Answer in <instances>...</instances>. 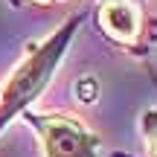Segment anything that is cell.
Returning a JSON list of instances; mask_svg holds the SVG:
<instances>
[{
	"label": "cell",
	"instance_id": "cell-4",
	"mask_svg": "<svg viewBox=\"0 0 157 157\" xmlns=\"http://www.w3.org/2000/svg\"><path fill=\"white\" fill-rule=\"evenodd\" d=\"M140 131H143L146 157H157V108L143 111V117H140Z\"/></svg>",
	"mask_w": 157,
	"mask_h": 157
},
{
	"label": "cell",
	"instance_id": "cell-1",
	"mask_svg": "<svg viewBox=\"0 0 157 157\" xmlns=\"http://www.w3.org/2000/svg\"><path fill=\"white\" fill-rule=\"evenodd\" d=\"M84 17H87V9H78L47 38L29 41L23 47V56L17 58V64L12 67V73L6 76L3 87H0V131L15 117H23L32 108V102L47 90Z\"/></svg>",
	"mask_w": 157,
	"mask_h": 157
},
{
	"label": "cell",
	"instance_id": "cell-2",
	"mask_svg": "<svg viewBox=\"0 0 157 157\" xmlns=\"http://www.w3.org/2000/svg\"><path fill=\"white\" fill-rule=\"evenodd\" d=\"M93 23L131 58H148L157 47V15L148 0H93Z\"/></svg>",
	"mask_w": 157,
	"mask_h": 157
},
{
	"label": "cell",
	"instance_id": "cell-5",
	"mask_svg": "<svg viewBox=\"0 0 157 157\" xmlns=\"http://www.w3.org/2000/svg\"><path fill=\"white\" fill-rule=\"evenodd\" d=\"M61 3H67V0H9V6H15V9H52Z\"/></svg>",
	"mask_w": 157,
	"mask_h": 157
},
{
	"label": "cell",
	"instance_id": "cell-3",
	"mask_svg": "<svg viewBox=\"0 0 157 157\" xmlns=\"http://www.w3.org/2000/svg\"><path fill=\"white\" fill-rule=\"evenodd\" d=\"M23 122L38 134L41 157H99L102 140L70 111H32L23 113Z\"/></svg>",
	"mask_w": 157,
	"mask_h": 157
}]
</instances>
